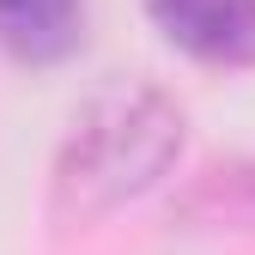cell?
<instances>
[{
  "instance_id": "4",
  "label": "cell",
  "mask_w": 255,
  "mask_h": 255,
  "mask_svg": "<svg viewBox=\"0 0 255 255\" xmlns=\"http://www.w3.org/2000/svg\"><path fill=\"white\" fill-rule=\"evenodd\" d=\"M195 231H255V164H219L176 201Z\"/></svg>"
},
{
  "instance_id": "2",
  "label": "cell",
  "mask_w": 255,
  "mask_h": 255,
  "mask_svg": "<svg viewBox=\"0 0 255 255\" xmlns=\"http://www.w3.org/2000/svg\"><path fill=\"white\" fill-rule=\"evenodd\" d=\"M146 18L207 67H255V0H146Z\"/></svg>"
},
{
  "instance_id": "1",
  "label": "cell",
  "mask_w": 255,
  "mask_h": 255,
  "mask_svg": "<svg viewBox=\"0 0 255 255\" xmlns=\"http://www.w3.org/2000/svg\"><path fill=\"white\" fill-rule=\"evenodd\" d=\"M176 152H182V110L164 91L110 85L73 116V134L61 140L49 213L61 225H91V219L140 201L146 188H158Z\"/></svg>"
},
{
  "instance_id": "3",
  "label": "cell",
  "mask_w": 255,
  "mask_h": 255,
  "mask_svg": "<svg viewBox=\"0 0 255 255\" xmlns=\"http://www.w3.org/2000/svg\"><path fill=\"white\" fill-rule=\"evenodd\" d=\"M85 43V0H0V49L24 67H55Z\"/></svg>"
}]
</instances>
